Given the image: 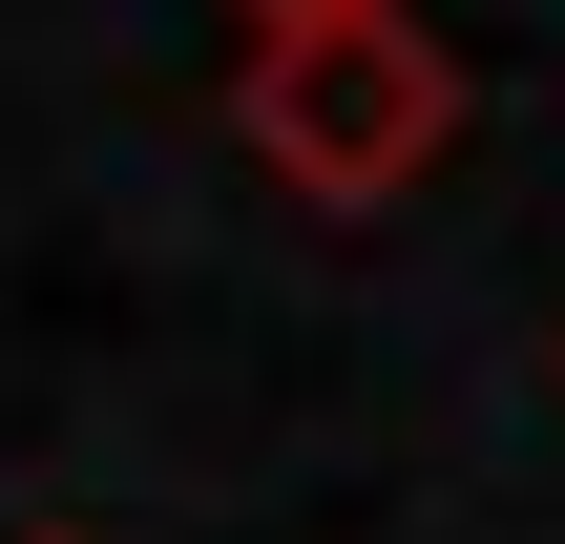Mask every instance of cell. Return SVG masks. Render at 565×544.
Returning a JSON list of instances; mask_svg holds the SVG:
<instances>
[{
  "instance_id": "1",
  "label": "cell",
  "mask_w": 565,
  "mask_h": 544,
  "mask_svg": "<svg viewBox=\"0 0 565 544\" xmlns=\"http://www.w3.org/2000/svg\"><path fill=\"white\" fill-rule=\"evenodd\" d=\"M461 42L419 21V0H335V21H252V63H231V147L294 189V210H398V189H440V147H461Z\"/></svg>"
},
{
  "instance_id": "2",
  "label": "cell",
  "mask_w": 565,
  "mask_h": 544,
  "mask_svg": "<svg viewBox=\"0 0 565 544\" xmlns=\"http://www.w3.org/2000/svg\"><path fill=\"white\" fill-rule=\"evenodd\" d=\"M231 21H335V0H231Z\"/></svg>"
},
{
  "instance_id": "3",
  "label": "cell",
  "mask_w": 565,
  "mask_h": 544,
  "mask_svg": "<svg viewBox=\"0 0 565 544\" xmlns=\"http://www.w3.org/2000/svg\"><path fill=\"white\" fill-rule=\"evenodd\" d=\"M42 544H84V524H42Z\"/></svg>"
}]
</instances>
